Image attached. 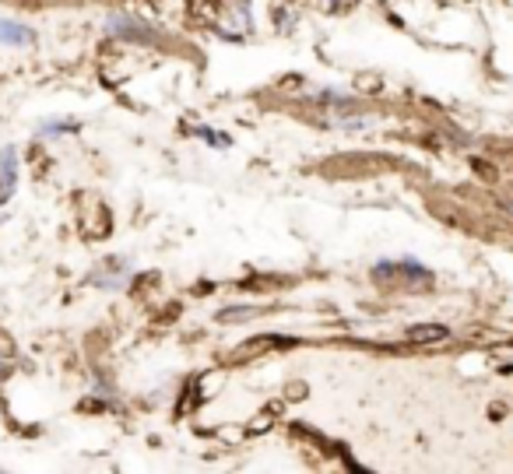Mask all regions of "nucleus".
Masks as SVG:
<instances>
[{"mask_svg":"<svg viewBox=\"0 0 513 474\" xmlns=\"http://www.w3.org/2000/svg\"><path fill=\"white\" fill-rule=\"evenodd\" d=\"M450 330L443 323H415L408 327V341H418V345H436V341H446Z\"/></svg>","mask_w":513,"mask_h":474,"instance_id":"3","label":"nucleus"},{"mask_svg":"<svg viewBox=\"0 0 513 474\" xmlns=\"http://www.w3.org/2000/svg\"><path fill=\"white\" fill-rule=\"evenodd\" d=\"M14 176H18V169H14V148H4V151H0V180H4V193L14 187Z\"/></svg>","mask_w":513,"mask_h":474,"instance_id":"5","label":"nucleus"},{"mask_svg":"<svg viewBox=\"0 0 513 474\" xmlns=\"http://www.w3.org/2000/svg\"><path fill=\"white\" fill-rule=\"evenodd\" d=\"M105 32H113V35H127V39H144V42H155V35H148V32H151L148 25L130 21V18H123V14L105 18Z\"/></svg>","mask_w":513,"mask_h":474,"instance_id":"1","label":"nucleus"},{"mask_svg":"<svg viewBox=\"0 0 513 474\" xmlns=\"http://www.w3.org/2000/svg\"><path fill=\"white\" fill-rule=\"evenodd\" d=\"M35 35H32V28H25V25H18V21H7V18H0V42H7V46H28Z\"/></svg>","mask_w":513,"mask_h":474,"instance_id":"4","label":"nucleus"},{"mask_svg":"<svg viewBox=\"0 0 513 474\" xmlns=\"http://www.w3.org/2000/svg\"><path fill=\"white\" fill-rule=\"evenodd\" d=\"M376 278H411V282H429V271L425 267H418V264H380L376 271H373Z\"/></svg>","mask_w":513,"mask_h":474,"instance_id":"2","label":"nucleus"},{"mask_svg":"<svg viewBox=\"0 0 513 474\" xmlns=\"http://www.w3.org/2000/svg\"><path fill=\"white\" fill-rule=\"evenodd\" d=\"M503 207H507V211L513 214V197H510V200H503Z\"/></svg>","mask_w":513,"mask_h":474,"instance_id":"6","label":"nucleus"}]
</instances>
